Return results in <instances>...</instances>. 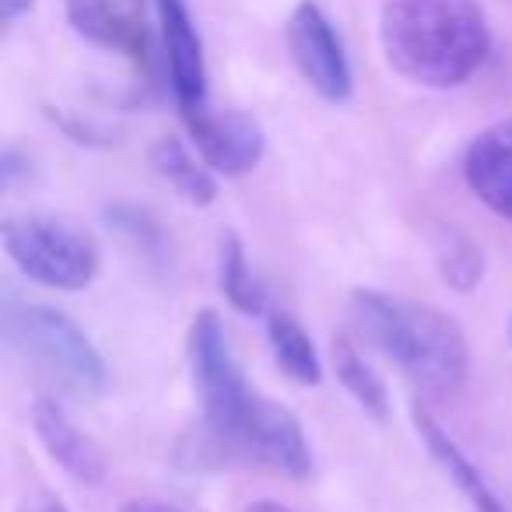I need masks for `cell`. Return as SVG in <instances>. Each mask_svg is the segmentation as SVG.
<instances>
[{
    "label": "cell",
    "mask_w": 512,
    "mask_h": 512,
    "mask_svg": "<svg viewBox=\"0 0 512 512\" xmlns=\"http://www.w3.org/2000/svg\"><path fill=\"white\" fill-rule=\"evenodd\" d=\"M228 446L260 467H271L288 477H306L313 470V453H309L299 418L264 393H253Z\"/></svg>",
    "instance_id": "obj_7"
},
{
    "label": "cell",
    "mask_w": 512,
    "mask_h": 512,
    "mask_svg": "<svg viewBox=\"0 0 512 512\" xmlns=\"http://www.w3.org/2000/svg\"><path fill=\"white\" fill-rule=\"evenodd\" d=\"M242 512H295V509H288V505L274 502V498H260V502L246 505V509H242Z\"/></svg>",
    "instance_id": "obj_22"
},
{
    "label": "cell",
    "mask_w": 512,
    "mask_h": 512,
    "mask_svg": "<svg viewBox=\"0 0 512 512\" xmlns=\"http://www.w3.org/2000/svg\"><path fill=\"white\" fill-rule=\"evenodd\" d=\"M463 179L495 218L512 221V116L484 127L467 144Z\"/></svg>",
    "instance_id": "obj_11"
},
{
    "label": "cell",
    "mask_w": 512,
    "mask_h": 512,
    "mask_svg": "<svg viewBox=\"0 0 512 512\" xmlns=\"http://www.w3.org/2000/svg\"><path fill=\"white\" fill-rule=\"evenodd\" d=\"M158 22H162V46L165 64H169V85L176 95V106L183 116L207 109V67H204V43L193 25L186 0H155Z\"/></svg>",
    "instance_id": "obj_10"
},
{
    "label": "cell",
    "mask_w": 512,
    "mask_h": 512,
    "mask_svg": "<svg viewBox=\"0 0 512 512\" xmlns=\"http://www.w3.org/2000/svg\"><path fill=\"white\" fill-rule=\"evenodd\" d=\"M120 512H183V509H176L169 502H158V498H130V502H123Z\"/></svg>",
    "instance_id": "obj_20"
},
{
    "label": "cell",
    "mask_w": 512,
    "mask_h": 512,
    "mask_svg": "<svg viewBox=\"0 0 512 512\" xmlns=\"http://www.w3.org/2000/svg\"><path fill=\"white\" fill-rule=\"evenodd\" d=\"M509 334H512V327H509Z\"/></svg>",
    "instance_id": "obj_23"
},
{
    "label": "cell",
    "mask_w": 512,
    "mask_h": 512,
    "mask_svg": "<svg viewBox=\"0 0 512 512\" xmlns=\"http://www.w3.org/2000/svg\"><path fill=\"white\" fill-rule=\"evenodd\" d=\"M411 414H414V428H418V435L425 439L432 460L439 463V467L446 470L449 481L460 488V495L470 502V509L474 512H505L502 498H498L495 488L484 481V474L477 470V463L470 460V456L460 449V442H456L453 435H449L446 428L432 418V411L421 407V404H414Z\"/></svg>",
    "instance_id": "obj_13"
},
{
    "label": "cell",
    "mask_w": 512,
    "mask_h": 512,
    "mask_svg": "<svg viewBox=\"0 0 512 512\" xmlns=\"http://www.w3.org/2000/svg\"><path fill=\"white\" fill-rule=\"evenodd\" d=\"M183 120L193 144H197V155L218 176H246L260 165L267 151V137L260 123L249 113H239V109H225V113L200 109V113L183 116Z\"/></svg>",
    "instance_id": "obj_8"
},
{
    "label": "cell",
    "mask_w": 512,
    "mask_h": 512,
    "mask_svg": "<svg viewBox=\"0 0 512 512\" xmlns=\"http://www.w3.org/2000/svg\"><path fill=\"white\" fill-rule=\"evenodd\" d=\"M330 362H334V372L341 379V386L358 400L365 414L372 418H386L390 411V397H386V386L383 379L376 376L369 362H365L362 348L351 334H337L334 344H330Z\"/></svg>",
    "instance_id": "obj_15"
},
{
    "label": "cell",
    "mask_w": 512,
    "mask_h": 512,
    "mask_svg": "<svg viewBox=\"0 0 512 512\" xmlns=\"http://www.w3.org/2000/svg\"><path fill=\"white\" fill-rule=\"evenodd\" d=\"M32 425L43 442V449L81 484H102L109 477V460L95 439H88L71 414L53 397H39L32 404Z\"/></svg>",
    "instance_id": "obj_12"
},
{
    "label": "cell",
    "mask_w": 512,
    "mask_h": 512,
    "mask_svg": "<svg viewBox=\"0 0 512 512\" xmlns=\"http://www.w3.org/2000/svg\"><path fill=\"white\" fill-rule=\"evenodd\" d=\"M379 43L411 85L460 88L488 60L491 29L481 0H386Z\"/></svg>",
    "instance_id": "obj_1"
},
{
    "label": "cell",
    "mask_w": 512,
    "mask_h": 512,
    "mask_svg": "<svg viewBox=\"0 0 512 512\" xmlns=\"http://www.w3.org/2000/svg\"><path fill=\"white\" fill-rule=\"evenodd\" d=\"M151 162H155L158 176L169 179L179 190V197L190 200L193 207H207L218 197L214 176L190 155V148H186L183 141H176V137H162V141L151 148Z\"/></svg>",
    "instance_id": "obj_16"
},
{
    "label": "cell",
    "mask_w": 512,
    "mask_h": 512,
    "mask_svg": "<svg viewBox=\"0 0 512 512\" xmlns=\"http://www.w3.org/2000/svg\"><path fill=\"white\" fill-rule=\"evenodd\" d=\"M0 11H4V22L15 25L18 18L32 11V0H0Z\"/></svg>",
    "instance_id": "obj_21"
},
{
    "label": "cell",
    "mask_w": 512,
    "mask_h": 512,
    "mask_svg": "<svg viewBox=\"0 0 512 512\" xmlns=\"http://www.w3.org/2000/svg\"><path fill=\"white\" fill-rule=\"evenodd\" d=\"M267 337H271L274 362L281 365L292 383L316 386L323 379V362L313 348V337L302 330V323L292 313H271L267 316Z\"/></svg>",
    "instance_id": "obj_14"
},
{
    "label": "cell",
    "mask_w": 512,
    "mask_h": 512,
    "mask_svg": "<svg viewBox=\"0 0 512 512\" xmlns=\"http://www.w3.org/2000/svg\"><path fill=\"white\" fill-rule=\"evenodd\" d=\"M288 53L306 85L320 99L344 102L351 99V64L334 22L316 0H302L288 18Z\"/></svg>",
    "instance_id": "obj_6"
},
{
    "label": "cell",
    "mask_w": 512,
    "mask_h": 512,
    "mask_svg": "<svg viewBox=\"0 0 512 512\" xmlns=\"http://www.w3.org/2000/svg\"><path fill=\"white\" fill-rule=\"evenodd\" d=\"M67 22L92 46L134 64H151V25L144 0H64Z\"/></svg>",
    "instance_id": "obj_9"
},
{
    "label": "cell",
    "mask_w": 512,
    "mask_h": 512,
    "mask_svg": "<svg viewBox=\"0 0 512 512\" xmlns=\"http://www.w3.org/2000/svg\"><path fill=\"white\" fill-rule=\"evenodd\" d=\"M218 288L225 292V299L232 302L242 316L267 313L264 285H260V278H256L253 267H249L239 235H232V232L218 242Z\"/></svg>",
    "instance_id": "obj_17"
},
{
    "label": "cell",
    "mask_w": 512,
    "mask_h": 512,
    "mask_svg": "<svg viewBox=\"0 0 512 512\" xmlns=\"http://www.w3.org/2000/svg\"><path fill=\"white\" fill-rule=\"evenodd\" d=\"M18 512H71V509L57 495H50V491H36V495H29L18 505Z\"/></svg>",
    "instance_id": "obj_19"
},
{
    "label": "cell",
    "mask_w": 512,
    "mask_h": 512,
    "mask_svg": "<svg viewBox=\"0 0 512 512\" xmlns=\"http://www.w3.org/2000/svg\"><path fill=\"white\" fill-rule=\"evenodd\" d=\"M358 341L386 355L425 397H453L470 372V348L453 316L372 288L351 295Z\"/></svg>",
    "instance_id": "obj_2"
},
{
    "label": "cell",
    "mask_w": 512,
    "mask_h": 512,
    "mask_svg": "<svg viewBox=\"0 0 512 512\" xmlns=\"http://www.w3.org/2000/svg\"><path fill=\"white\" fill-rule=\"evenodd\" d=\"M4 249L25 278L57 292H81L99 274V246L78 225L50 214L4 221Z\"/></svg>",
    "instance_id": "obj_4"
},
{
    "label": "cell",
    "mask_w": 512,
    "mask_h": 512,
    "mask_svg": "<svg viewBox=\"0 0 512 512\" xmlns=\"http://www.w3.org/2000/svg\"><path fill=\"white\" fill-rule=\"evenodd\" d=\"M186 351H190L193 390H197L200 407H204L207 432L214 439L228 442L235 435V428H239L256 390H249L246 379H242L239 362H235L232 348H228L225 327H221V320L211 309L190 323Z\"/></svg>",
    "instance_id": "obj_5"
},
{
    "label": "cell",
    "mask_w": 512,
    "mask_h": 512,
    "mask_svg": "<svg viewBox=\"0 0 512 512\" xmlns=\"http://www.w3.org/2000/svg\"><path fill=\"white\" fill-rule=\"evenodd\" d=\"M439 271H442V281L456 292H470L474 285H481L484 278V256L474 242L467 239H456L446 253L439 256Z\"/></svg>",
    "instance_id": "obj_18"
},
{
    "label": "cell",
    "mask_w": 512,
    "mask_h": 512,
    "mask_svg": "<svg viewBox=\"0 0 512 512\" xmlns=\"http://www.w3.org/2000/svg\"><path fill=\"white\" fill-rule=\"evenodd\" d=\"M4 341L11 355L74 400H95L106 390V362L74 320L50 306L4 309Z\"/></svg>",
    "instance_id": "obj_3"
}]
</instances>
